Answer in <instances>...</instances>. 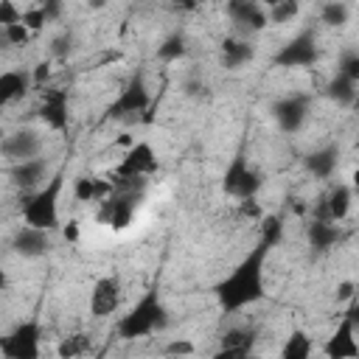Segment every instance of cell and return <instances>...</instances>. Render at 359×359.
Segmentation results:
<instances>
[{"instance_id":"ffe728a7","label":"cell","mask_w":359,"mask_h":359,"mask_svg":"<svg viewBox=\"0 0 359 359\" xmlns=\"http://www.w3.org/2000/svg\"><path fill=\"white\" fill-rule=\"evenodd\" d=\"M31 87H34L31 70H6V73L0 76V101H3V104H14V101H20Z\"/></svg>"},{"instance_id":"ba28073f","label":"cell","mask_w":359,"mask_h":359,"mask_svg":"<svg viewBox=\"0 0 359 359\" xmlns=\"http://www.w3.org/2000/svg\"><path fill=\"white\" fill-rule=\"evenodd\" d=\"M272 62H275L278 67H311V65L317 62V39H314V34L306 28V31H300L297 36L286 39V42L275 50Z\"/></svg>"},{"instance_id":"b9f144b4","label":"cell","mask_w":359,"mask_h":359,"mask_svg":"<svg viewBox=\"0 0 359 359\" xmlns=\"http://www.w3.org/2000/svg\"><path fill=\"white\" fill-rule=\"evenodd\" d=\"M345 320H351V325L359 328V294L351 300V306H348V311H345Z\"/></svg>"},{"instance_id":"484cf974","label":"cell","mask_w":359,"mask_h":359,"mask_svg":"<svg viewBox=\"0 0 359 359\" xmlns=\"http://www.w3.org/2000/svg\"><path fill=\"white\" fill-rule=\"evenodd\" d=\"M280 359H311V337L294 328L280 348Z\"/></svg>"},{"instance_id":"ab89813d","label":"cell","mask_w":359,"mask_h":359,"mask_svg":"<svg viewBox=\"0 0 359 359\" xmlns=\"http://www.w3.org/2000/svg\"><path fill=\"white\" fill-rule=\"evenodd\" d=\"M42 11H45L48 22H56V20L62 17V3H56V0H48V3L42 6Z\"/></svg>"},{"instance_id":"8fae6325","label":"cell","mask_w":359,"mask_h":359,"mask_svg":"<svg viewBox=\"0 0 359 359\" xmlns=\"http://www.w3.org/2000/svg\"><path fill=\"white\" fill-rule=\"evenodd\" d=\"M227 17L236 25V31L244 34V39L250 34H258V31H264L269 25L266 8L258 6V3H252V0H230L227 3Z\"/></svg>"},{"instance_id":"ee69618b","label":"cell","mask_w":359,"mask_h":359,"mask_svg":"<svg viewBox=\"0 0 359 359\" xmlns=\"http://www.w3.org/2000/svg\"><path fill=\"white\" fill-rule=\"evenodd\" d=\"M351 191H353V194H359V168L351 174Z\"/></svg>"},{"instance_id":"52a82bcc","label":"cell","mask_w":359,"mask_h":359,"mask_svg":"<svg viewBox=\"0 0 359 359\" xmlns=\"http://www.w3.org/2000/svg\"><path fill=\"white\" fill-rule=\"evenodd\" d=\"M222 188H224L227 196L241 199V202H252L255 194L261 191V174L247 163L244 149L236 151V157L230 160V165L224 171V180H222Z\"/></svg>"},{"instance_id":"ac0fdd59","label":"cell","mask_w":359,"mask_h":359,"mask_svg":"<svg viewBox=\"0 0 359 359\" xmlns=\"http://www.w3.org/2000/svg\"><path fill=\"white\" fill-rule=\"evenodd\" d=\"M303 165H306V171H309L314 180H331V177L337 174V168H339V146L328 143V146H323V149L309 151V154L303 157Z\"/></svg>"},{"instance_id":"3957f363","label":"cell","mask_w":359,"mask_h":359,"mask_svg":"<svg viewBox=\"0 0 359 359\" xmlns=\"http://www.w3.org/2000/svg\"><path fill=\"white\" fill-rule=\"evenodd\" d=\"M143 191H146V180H123V177L112 180V194L101 202L98 219L104 224H109L112 230L129 227L137 213V205L143 199Z\"/></svg>"},{"instance_id":"4dcf8cb0","label":"cell","mask_w":359,"mask_h":359,"mask_svg":"<svg viewBox=\"0 0 359 359\" xmlns=\"http://www.w3.org/2000/svg\"><path fill=\"white\" fill-rule=\"evenodd\" d=\"M337 73L359 84V50H356V48L342 50V56H339V62H337Z\"/></svg>"},{"instance_id":"8d00e7d4","label":"cell","mask_w":359,"mask_h":359,"mask_svg":"<svg viewBox=\"0 0 359 359\" xmlns=\"http://www.w3.org/2000/svg\"><path fill=\"white\" fill-rule=\"evenodd\" d=\"M165 353L168 356H191L194 353V342L191 339H171L165 345Z\"/></svg>"},{"instance_id":"6da1fadb","label":"cell","mask_w":359,"mask_h":359,"mask_svg":"<svg viewBox=\"0 0 359 359\" xmlns=\"http://www.w3.org/2000/svg\"><path fill=\"white\" fill-rule=\"evenodd\" d=\"M283 238V222L278 216H269L264 219L261 224V238L258 244L233 266L230 275H224L216 286H213V294H216V303L224 314H236L252 303H261L266 297V289H264V264H266V255L272 252V247H278Z\"/></svg>"},{"instance_id":"f35d334b","label":"cell","mask_w":359,"mask_h":359,"mask_svg":"<svg viewBox=\"0 0 359 359\" xmlns=\"http://www.w3.org/2000/svg\"><path fill=\"white\" fill-rule=\"evenodd\" d=\"M356 297V283L353 280H342L337 286V300H353Z\"/></svg>"},{"instance_id":"60d3db41","label":"cell","mask_w":359,"mask_h":359,"mask_svg":"<svg viewBox=\"0 0 359 359\" xmlns=\"http://www.w3.org/2000/svg\"><path fill=\"white\" fill-rule=\"evenodd\" d=\"M31 76H34V87H39V84L50 76V65H48V62H39V65L31 70Z\"/></svg>"},{"instance_id":"e0dca14e","label":"cell","mask_w":359,"mask_h":359,"mask_svg":"<svg viewBox=\"0 0 359 359\" xmlns=\"http://www.w3.org/2000/svg\"><path fill=\"white\" fill-rule=\"evenodd\" d=\"M356 328L351 325V320H339V325L334 328V334L325 342V356L328 359H359V342H356Z\"/></svg>"},{"instance_id":"8992f818","label":"cell","mask_w":359,"mask_h":359,"mask_svg":"<svg viewBox=\"0 0 359 359\" xmlns=\"http://www.w3.org/2000/svg\"><path fill=\"white\" fill-rule=\"evenodd\" d=\"M3 359H39L42 356V325L39 320H22L0 342Z\"/></svg>"},{"instance_id":"9c48e42d","label":"cell","mask_w":359,"mask_h":359,"mask_svg":"<svg viewBox=\"0 0 359 359\" xmlns=\"http://www.w3.org/2000/svg\"><path fill=\"white\" fill-rule=\"evenodd\" d=\"M121 300H123V286H121V278L118 275H104L93 283L90 289V314L93 317H112L118 309H121Z\"/></svg>"},{"instance_id":"7bdbcfd3","label":"cell","mask_w":359,"mask_h":359,"mask_svg":"<svg viewBox=\"0 0 359 359\" xmlns=\"http://www.w3.org/2000/svg\"><path fill=\"white\" fill-rule=\"evenodd\" d=\"M65 238H67V241H76V238H79V224H76V222H67V227H65Z\"/></svg>"},{"instance_id":"277c9868","label":"cell","mask_w":359,"mask_h":359,"mask_svg":"<svg viewBox=\"0 0 359 359\" xmlns=\"http://www.w3.org/2000/svg\"><path fill=\"white\" fill-rule=\"evenodd\" d=\"M65 188V165L50 174L48 185H42L36 194H31L22 205V222L36 230H53L59 224V196Z\"/></svg>"},{"instance_id":"44dd1931","label":"cell","mask_w":359,"mask_h":359,"mask_svg":"<svg viewBox=\"0 0 359 359\" xmlns=\"http://www.w3.org/2000/svg\"><path fill=\"white\" fill-rule=\"evenodd\" d=\"M342 241V227L337 222L328 219H317L309 224V244L314 252H328L331 247H337Z\"/></svg>"},{"instance_id":"d6a6232c","label":"cell","mask_w":359,"mask_h":359,"mask_svg":"<svg viewBox=\"0 0 359 359\" xmlns=\"http://www.w3.org/2000/svg\"><path fill=\"white\" fill-rule=\"evenodd\" d=\"M73 34L70 31H62L59 36H53V42H50V53L56 56V59H67L70 53H73Z\"/></svg>"},{"instance_id":"5b68a950","label":"cell","mask_w":359,"mask_h":359,"mask_svg":"<svg viewBox=\"0 0 359 359\" xmlns=\"http://www.w3.org/2000/svg\"><path fill=\"white\" fill-rule=\"evenodd\" d=\"M151 104V95H149V87L143 81V73H135L129 79V84L118 93V98L107 107V118L109 121H143V112L149 109Z\"/></svg>"},{"instance_id":"4316f807","label":"cell","mask_w":359,"mask_h":359,"mask_svg":"<svg viewBox=\"0 0 359 359\" xmlns=\"http://www.w3.org/2000/svg\"><path fill=\"white\" fill-rule=\"evenodd\" d=\"M188 53V39L182 31H171L160 45H157V59L163 62H180Z\"/></svg>"},{"instance_id":"f1b7e54d","label":"cell","mask_w":359,"mask_h":359,"mask_svg":"<svg viewBox=\"0 0 359 359\" xmlns=\"http://www.w3.org/2000/svg\"><path fill=\"white\" fill-rule=\"evenodd\" d=\"M266 14H269V22L272 25H283V22H292L300 14V3H294V0H278V3H269Z\"/></svg>"},{"instance_id":"9a60e30c","label":"cell","mask_w":359,"mask_h":359,"mask_svg":"<svg viewBox=\"0 0 359 359\" xmlns=\"http://www.w3.org/2000/svg\"><path fill=\"white\" fill-rule=\"evenodd\" d=\"M8 180L14 188L20 191H31L36 194L42 185H48V160L45 157H36V160H25V163H14L8 168Z\"/></svg>"},{"instance_id":"836d02e7","label":"cell","mask_w":359,"mask_h":359,"mask_svg":"<svg viewBox=\"0 0 359 359\" xmlns=\"http://www.w3.org/2000/svg\"><path fill=\"white\" fill-rule=\"evenodd\" d=\"M22 8H17L11 0H0V25H14V22H22Z\"/></svg>"},{"instance_id":"7a4b0ae2","label":"cell","mask_w":359,"mask_h":359,"mask_svg":"<svg viewBox=\"0 0 359 359\" xmlns=\"http://www.w3.org/2000/svg\"><path fill=\"white\" fill-rule=\"evenodd\" d=\"M168 325V311L160 300V292L157 286L146 289L143 297L118 320L115 331L121 339H140V337H149L154 331H163Z\"/></svg>"},{"instance_id":"1f68e13d","label":"cell","mask_w":359,"mask_h":359,"mask_svg":"<svg viewBox=\"0 0 359 359\" xmlns=\"http://www.w3.org/2000/svg\"><path fill=\"white\" fill-rule=\"evenodd\" d=\"M3 39H6V45L20 48V45H28L31 31H28L22 22H14V25H6V28H3Z\"/></svg>"},{"instance_id":"d6986e66","label":"cell","mask_w":359,"mask_h":359,"mask_svg":"<svg viewBox=\"0 0 359 359\" xmlns=\"http://www.w3.org/2000/svg\"><path fill=\"white\" fill-rule=\"evenodd\" d=\"M255 59V45L244 36H224L222 39V65L227 70H241Z\"/></svg>"},{"instance_id":"7c38bea8","label":"cell","mask_w":359,"mask_h":359,"mask_svg":"<svg viewBox=\"0 0 359 359\" xmlns=\"http://www.w3.org/2000/svg\"><path fill=\"white\" fill-rule=\"evenodd\" d=\"M39 151H42V135L36 129L22 126V129H14L11 135L3 137V154L11 160V165L25 163V160H36Z\"/></svg>"},{"instance_id":"f546056e","label":"cell","mask_w":359,"mask_h":359,"mask_svg":"<svg viewBox=\"0 0 359 359\" xmlns=\"http://www.w3.org/2000/svg\"><path fill=\"white\" fill-rule=\"evenodd\" d=\"M348 17H351V8H348L345 3H339V0L323 3V8H320V20H323L325 25H331V28L345 25V22H348Z\"/></svg>"},{"instance_id":"83f0119b","label":"cell","mask_w":359,"mask_h":359,"mask_svg":"<svg viewBox=\"0 0 359 359\" xmlns=\"http://www.w3.org/2000/svg\"><path fill=\"white\" fill-rule=\"evenodd\" d=\"M255 328H247V325H236V328H227L222 334V348H247L252 351L255 345Z\"/></svg>"},{"instance_id":"2e32d148","label":"cell","mask_w":359,"mask_h":359,"mask_svg":"<svg viewBox=\"0 0 359 359\" xmlns=\"http://www.w3.org/2000/svg\"><path fill=\"white\" fill-rule=\"evenodd\" d=\"M39 118L45 121L48 129H53V132H65L67 123H70L67 90H62V87L48 90V93L42 95V104H39Z\"/></svg>"},{"instance_id":"e575fe53","label":"cell","mask_w":359,"mask_h":359,"mask_svg":"<svg viewBox=\"0 0 359 359\" xmlns=\"http://www.w3.org/2000/svg\"><path fill=\"white\" fill-rule=\"evenodd\" d=\"M45 22H48V17H45L42 6H36V8H25V14H22V25H25L31 34H34V31H39Z\"/></svg>"},{"instance_id":"603a6c76","label":"cell","mask_w":359,"mask_h":359,"mask_svg":"<svg viewBox=\"0 0 359 359\" xmlns=\"http://www.w3.org/2000/svg\"><path fill=\"white\" fill-rule=\"evenodd\" d=\"M351 202H353L351 185H334L331 194L325 196L323 219H328V222H342V219L351 213Z\"/></svg>"},{"instance_id":"cb8c5ba5","label":"cell","mask_w":359,"mask_h":359,"mask_svg":"<svg viewBox=\"0 0 359 359\" xmlns=\"http://www.w3.org/2000/svg\"><path fill=\"white\" fill-rule=\"evenodd\" d=\"M93 351V337L84 334V331H76V334H67L59 345H56V353L59 359H81L84 353Z\"/></svg>"},{"instance_id":"4fadbf2b","label":"cell","mask_w":359,"mask_h":359,"mask_svg":"<svg viewBox=\"0 0 359 359\" xmlns=\"http://www.w3.org/2000/svg\"><path fill=\"white\" fill-rule=\"evenodd\" d=\"M154 171H157V154L149 143L129 146V151L123 154V160L118 165V177H123V180H146Z\"/></svg>"},{"instance_id":"74e56055","label":"cell","mask_w":359,"mask_h":359,"mask_svg":"<svg viewBox=\"0 0 359 359\" xmlns=\"http://www.w3.org/2000/svg\"><path fill=\"white\" fill-rule=\"evenodd\" d=\"M210 359H255V356L247 348H219Z\"/></svg>"},{"instance_id":"d4e9b609","label":"cell","mask_w":359,"mask_h":359,"mask_svg":"<svg viewBox=\"0 0 359 359\" xmlns=\"http://www.w3.org/2000/svg\"><path fill=\"white\" fill-rule=\"evenodd\" d=\"M325 95L337 104V107H351L356 101V81L345 79V76H334L328 84H325Z\"/></svg>"},{"instance_id":"d590c367","label":"cell","mask_w":359,"mask_h":359,"mask_svg":"<svg viewBox=\"0 0 359 359\" xmlns=\"http://www.w3.org/2000/svg\"><path fill=\"white\" fill-rule=\"evenodd\" d=\"M182 93H185L188 98L202 101V98H208V84H205V81H199V79H188V81H185V87H182Z\"/></svg>"},{"instance_id":"7402d4cb","label":"cell","mask_w":359,"mask_h":359,"mask_svg":"<svg viewBox=\"0 0 359 359\" xmlns=\"http://www.w3.org/2000/svg\"><path fill=\"white\" fill-rule=\"evenodd\" d=\"M112 194V182L109 180H98V177H76L73 180V196L79 202H104Z\"/></svg>"},{"instance_id":"30bf717a","label":"cell","mask_w":359,"mask_h":359,"mask_svg":"<svg viewBox=\"0 0 359 359\" xmlns=\"http://www.w3.org/2000/svg\"><path fill=\"white\" fill-rule=\"evenodd\" d=\"M309 104H311V98L303 93H292V95H283L280 101H275L272 115H275V123L280 126V132H286V135L300 132L303 123L309 121Z\"/></svg>"},{"instance_id":"5bb4252c","label":"cell","mask_w":359,"mask_h":359,"mask_svg":"<svg viewBox=\"0 0 359 359\" xmlns=\"http://www.w3.org/2000/svg\"><path fill=\"white\" fill-rule=\"evenodd\" d=\"M50 247H53V241H50L48 230H36V227L22 224L11 236V252L20 258H42L50 252Z\"/></svg>"}]
</instances>
